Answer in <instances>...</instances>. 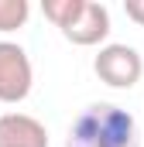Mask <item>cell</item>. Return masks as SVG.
Here are the masks:
<instances>
[{"instance_id": "7", "label": "cell", "mask_w": 144, "mask_h": 147, "mask_svg": "<svg viewBox=\"0 0 144 147\" xmlns=\"http://www.w3.org/2000/svg\"><path fill=\"white\" fill-rule=\"evenodd\" d=\"M79 7H82V0H45L41 3V10H45V17L62 31V28H69L72 17L79 14Z\"/></svg>"}, {"instance_id": "3", "label": "cell", "mask_w": 144, "mask_h": 147, "mask_svg": "<svg viewBox=\"0 0 144 147\" xmlns=\"http://www.w3.org/2000/svg\"><path fill=\"white\" fill-rule=\"evenodd\" d=\"M35 86V69L28 51L17 41H0V103L14 106L31 96Z\"/></svg>"}, {"instance_id": "2", "label": "cell", "mask_w": 144, "mask_h": 147, "mask_svg": "<svg viewBox=\"0 0 144 147\" xmlns=\"http://www.w3.org/2000/svg\"><path fill=\"white\" fill-rule=\"evenodd\" d=\"M93 72L110 89H134L144 75V62L130 45H103L100 55L93 58Z\"/></svg>"}, {"instance_id": "6", "label": "cell", "mask_w": 144, "mask_h": 147, "mask_svg": "<svg viewBox=\"0 0 144 147\" xmlns=\"http://www.w3.org/2000/svg\"><path fill=\"white\" fill-rule=\"evenodd\" d=\"M31 17V3L28 0H0V34L21 31Z\"/></svg>"}, {"instance_id": "4", "label": "cell", "mask_w": 144, "mask_h": 147, "mask_svg": "<svg viewBox=\"0 0 144 147\" xmlns=\"http://www.w3.org/2000/svg\"><path fill=\"white\" fill-rule=\"evenodd\" d=\"M62 38L79 45V48H93V45H103L110 38V10L100 0H82L79 14L72 17L69 28H62Z\"/></svg>"}, {"instance_id": "5", "label": "cell", "mask_w": 144, "mask_h": 147, "mask_svg": "<svg viewBox=\"0 0 144 147\" xmlns=\"http://www.w3.org/2000/svg\"><path fill=\"white\" fill-rule=\"evenodd\" d=\"M0 147H48V127L28 113H0Z\"/></svg>"}, {"instance_id": "8", "label": "cell", "mask_w": 144, "mask_h": 147, "mask_svg": "<svg viewBox=\"0 0 144 147\" xmlns=\"http://www.w3.org/2000/svg\"><path fill=\"white\" fill-rule=\"evenodd\" d=\"M124 14H127L134 24L144 28V0H124Z\"/></svg>"}, {"instance_id": "1", "label": "cell", "mask_w": 144, "mask_h": 147, "mask_svg": "<svg viewBox=\"0 0 144 147\" xmlns=\"http://www.w3.org/2000/svg\"><path fill=\"white\" fill-rule=\"evenodd\" d=\"M65 147H141L137 120L117 103H93L72 120Z\"/></svg>"}]
</instances>
